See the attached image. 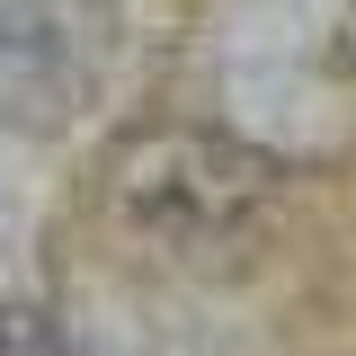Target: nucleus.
I'll list each match as a JSON object with an SVG mask.
<instances>
[{"mask_svg": "<svg viewBox=\"0 0 356 356\" xmlns=\"http://www.w3.org/2000/svg\"><path fill=\"white\" fill-rule=\"evenodd\" d=\"M267 161L259 152H241V143H222V134H152L143 152H125V170H116V196H125V214L143 232H161V241H205V232H232V222L250 214L267 196Z\"/></svg>", "mask_w": 356, "mask_h": 356, "instance_id": "nucleus-1", "label": "nucleus"}, {"mask_svg": "<svg viewBox=\"0 0 356 356\" xmlns=\"http://www.w3.org/2000/svg\"><path fill=\"white\" fill-rule=\"evenodd\" d=\"M0 356H72V339L36 312H0Z\"/></svg>", "mask_w": 356, "mask_h": 356, "instance_id": "nucleus-2", "label": "nucleus"}]
</instances>
